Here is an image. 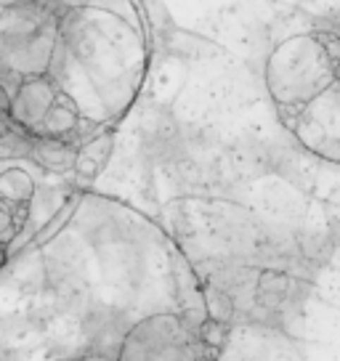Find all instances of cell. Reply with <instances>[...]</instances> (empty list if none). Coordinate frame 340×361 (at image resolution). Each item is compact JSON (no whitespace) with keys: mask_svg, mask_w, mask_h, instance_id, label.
Instances as JSON below:
<instances>
[{"mask_svg":"<svg viewBox=\"0 0 340 361\" xmlns=\"http://www.w3.org/2000/svg\"><path fill=\"white\" fill-rule=\"evenodd\" d=\"M6 258H8V250H6V247H3V245H0V266L6 263Z\"/></svg>","mask_w":340,"mask_h":361,"instance_id":"obj_16","label":"cell"},{"mask_svg":"<svg viewBox=\"0 0 340 361\" xmlns=\"http://www.w3.org/2000/svg\"><path fill=\"white\" fill-rule=\"evenodd\" d=\"M80 120L78 109H75V104H69L64 96L54 104V109L46 114V120L35 128V138H72V135L80 130Z\"/></svg>","mask_w":340,"mask_h":361,"instance_id":"obj_6","label":"cell"},{"mask_svg":"<svg viewBox=\"0 0 340 361\" xmlns=\"http://www.w3.org/2000/svg\"><path fill=\"white\" fill-rule=\"evenodd\" d=\"M78 361H117V359H109V356H102V353H93V350H85L83 356H78Z\"/></svg>","mask_w":340,"mask_h":361,"instance_id":"obj_13","label":"cell"},{"mask_svg":"<svg viewBox=\"0 0 340 361\" xmlns=\"http://www.w3.org/2000/svg\"><path fill=\"white\" fill-rule=\"evenodd\" d=\"M59 99H61V93L46 75L43 78H27L22 80V85L16 90L8 114H11L13 125L35 133V128L46 120V114L54 109V104Z\"/></svg>","mask_w":340,"mask_h":361,"instance_id":"obj_3","label":"cell"},{"mask_svg":"<svg viewBox=\"0 0 340 361\" xmlns=\"http://www.w3.org/2000/svg\"><path fill=\"white\" fill-rule=\"evenodd\" d=\"M284 123L311 152L340 162V82L303 106H279Z\"/></svg>","mask_w":340,"mask_h":361,"instance_id":"obj_2","label":"cell"},{"mask_svg":"<svg viewBox=\"0 0 340 361\" xmlns=\"http://www.w3.org/2000/svg\"><path fill=\"white\" fill-rule=\"evenodd\" d=\"M8 109H11V96L0 85V112H8Z\"/></svg>","mask_w":340,"mask_h":361,"instance_id":"obj_14","label":"cell"},{"mask_svg":"<svg viewBox=\"0 0 340 361\" xmlns=\"http://www.w3.org/2000/svg\"><path fill=\"white\" fill-rule=\"evenodd\" d=\"M30 204H16L8 200H0V245L8 250L11 242L19 237V231L27 224Z\"/></svg>","mask_w":340,"mask_h":361,"instance_id":"obj_10","label":"cell"},{"mask_svg":"<svg viewBox=\"0 0 340 361\" xmlns=\"http://www.w3.org/2000/svg\"><path fill=\"white\" fill-rule=\"evenodd\" d=\"M128 329H130V324H125L123 316H117L114 311H91L83 322L85 350L102 353L109 359H120Z\"/></svg>","mask_w":340,"mask_h":361,"instance_id":"obj_4","label":"cell"},{"mask_svg":"<svg viewBox=\"0 0 340 361\" xmlns=\"http://www.w3.org/2000/svg\"><path fill=\"white\" fill-rule=\"evenodd\" d=\"M11 128H13L11 114H8V112H0V138H3V135L8 133V130H11Z\"/></svg>","mask_w":340,"mask_h":361,"instance_id":"obj_12","label":"cell"},{"mask_svg":"<svg viewBox=\"0 0 340 361\" xmlns=\"http://www.w3.org/2000/svg\"><path fill=\"white\" fill-rule=\"evenodd\" d=\"M332 78L335 82H340V61H332Z\"/></svg>","mask_w":340,"mask_h":361,"instance_id":"obj_15","label":"cell"},{"mask_svg":"<svg viewBox=\"0 0 340 361\" xmlns=\"http://www.w3.org/2000/svg\"><path fill=\"white\" fill-rule=\"evenodd\" d=\"M54 361H78V356L72 359V356H61V359H54Z\"/></svg>","mask_w":340,"mask_h":361,"instance_id":"obj_17","label":"cell"},{"mask_svg":"<svg viewBox=\"0 0 340 361\" xmlns=\"http://www.w3.org/2000/svg\"><path fill=\"white\" fill-rule=\"evenodd\" d=\"M202 303L207 319H216V322L226 324V327H231L237 322V300L226 290L216 287V284L202 282Z\"/></svg>","mask_w":340,"mask_h":361,"instance_id":"obj_9","label":"cell"},{"mask_svg":"<svg viewBox=\"0 0 340 361\" xmlns=\"http://www.w3.org/2000/svg\"><path fill=\"white\" fill-rule=\"evenodd\" d=\"M112 130H102L99 135H93L91 141H85L80 147L78 162H75V176H80V178H96L104 165H107L109 154H112Z\"/></svg>","mask_w":340,"mask_h":361,"instance_id":"obj_7","label":"cell"},{"mask_svg":"<svg viewBox=\"0 0 340 361\" xmlns=\"http://www.w3.org/2000/svg\"><path fill=\"white\" fill-rule=\"evenodd\" d=\"M35 197L32 176L22 168L0 170V200H8L16 204H30Z\"/></svg>","mask_w":340,"mask_h":361,"instance_id":"obj_8","label":"cell"},{"mask_svg":"<svg viewBox=\"0 0 340 361\" xmlns=\"http://www.w3.org/2000/svg\"><path fill=\"white\" fill-rule=\"evenodd\" d=\"M183 314H152L133 322L117 361H216Z\"/></svg>","mask_w":340,"mask_h":361,"instance_id":"obj_1","label":"cell"},{"mask_svg":"<svg viewBox=\"0 0 340 361\" xmlns=\"http://www.w3.org/2000/svg\"><path fill=\"white\" fill-rule=\"evenodd\" d=\"M197 335H200V340H202L207 348L218 353V350L224 348V343H226V338H229V327L226 324H221V322H216V319H205L202 324L197 327Z\"/></svg>","mask_w":340,"mask_h":361,"instance_id":"obj_11","label":"cell"},{"mask_svg":"<svg viewBox=\"0 0 340 361\" xmlns=\"http://www.w3.org/2000/svg\"><path fill=\"white\" fill-rule=\"evenodd\" d=\"M78 154L80 147L67 138H35L30 159L51 173H75Z\"/></svg>","mask_w":340,"mask_h":361,"instance_id":"obj_5","label":"cell"}]
</instances>
